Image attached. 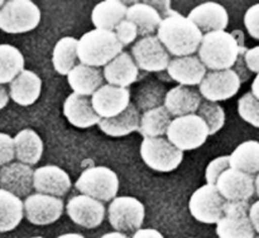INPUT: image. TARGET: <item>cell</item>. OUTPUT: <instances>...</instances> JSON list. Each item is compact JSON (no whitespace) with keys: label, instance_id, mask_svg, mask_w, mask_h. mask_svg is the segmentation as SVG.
<instances>
[{"label":"cell","instance_id":"f35d334b","mask_svg":"<svg viewBox=\"0 0 259 238\" xmlns=\"http://www.w3.org/2000/svg\"><path fill=\"white\" fill-rule=\"evenodd\" d=\"M114 32H115L116 37H118L119 42L121 43L123 47L133 43L134 40H136V38L138 37V28H137V25L126 19H124L123 22L115 28Z\"/></svg>","mask_w":259,"mask_h":238},{"label":"cell","instance_id":"44dd1931","mask_svg":"<svg viewBox=\"0 0 259 238\" xmlns=\"http://www.w3.org/2000/svg\"><path fill=\"white\" fill-rule=\"evenodd\" d=\"M63 113L66 118L73 126L80 129H88L94 125H99L100 116L94 110L93 102L88 96L71 93L63 103Z\"/></svg>","mask_w":259,"mask_h":238},{"label":"cell","instance_id":"e575fe53","mask_svg":"<svg viewBox=\"0 0 259 238\" xmlns=\"http://www.w3.org/2000/svg\"><path fill=\"white\" fill-rule=\"evenodd\" d=\"M168 91L163 85L154 81L143 83L141 87L137 90L134 95V106L138 108V111L147 112L153 108L164 106V100Z\"/></svg>","mask_w":259,"mask_h":238},{"label":"cell","instance_id":"74e56055","mask_svg":"<svg viewBox=\"0 0 259 238\" xmlns=\"http://www.w3.org/2000/svg\"><path fill=\"white\" fill-rule=\"evenodd\" d=\"M230 168V159L228 155L219 156V158L214 159L209 163L207 165L206 171H205V179H206V183L210 186H217L218 179L220 178L223 173L225 170Z\"/></svg>","mask_w":259,"mask_h":238},{"label":"cell","instance_id":"9a60e30c","mask_svg":"<svg viewBox=\"0 0 259 238\" xmlns=\"http://www.w3.org/2000/svg\"><path fill=\"white\" fill-rule=\"evenodd\" d=\"M66 212L73 223L89 229L99 227L105 218L103 202L85 194L72 197L66 204Z\"/></svg>","mask_w":259,"mask_h":238},{"label":"cell","instance_id":"8992f818","mask_svg":"<svg viewBox=\"0 0 259 238\" xmlns=\"http://www.w3.org/2000/svg\"><path fill=\"white\" fill-rule=\"evenodd\" d=\"M75 187L81 194L100 202H110L118 194L119 178L106 166H91L81 173Z\"/></svg>","mask_w":259,"mask_h":238},{"label":"cell","instance_id":"6da1fadb","mask_svg":"<svg viewBox=\"0 0 259 238\" xmlns=\"http://www.w3.org/2000/svg\"><path fill=\"white\" fill-rule=\"evenodd\" d=\"M204 34L187 17L175 12L163 18L157 30V38L171 55L187 57L199 50Z\"/></svg>","mask_w":259,"mask_h":238},{"label":"cell","instance_id":"cb8c5ba5","mask_svg":"<svg viewBox=\"0 0 259 238\" xmlns=\"http://www.w3.org/2000/svg\"><path fill=\"white\" fill-rule=\"evenodd\" d=\"M104 73L99 68L80 63L67 75V81L73 93L81 96H93L104 86Z\"/></svg>","mask_w":259,"mask_h":238},{"label":"cell","instance_id":"5bb4252c","mask_svg":"<svg viewBox=\"0 0 259 238\" xmlns=\"http://www.w3.org/2000/svg\"><path fill=\"white\" fill-rule=\"evenodd\" d=\"M254 181L250 174L229 168L218 179L217 188L227 202H248L255 194Z\"/></svg>","mask_w":259,"mask_h":238},{"label":"cell","instance_id":"ac0fdd59","mask_svg":"<svg viewBox=\"0 0 259 238\" xmlns=\"http://www.w3.org/2000/svg\"><path fill=\"white\" fill-rule=\"evenodd\" d=\"M34 170L23 163H10L0 169V188L17 197L30 196Z\"/></svg>","mask_w":259,"mask_h":238},{"label":"cell","instance_id":"5b68a950","mask_svg":"<svg viewBox=\"0 0 259 238\" xmlns=\"http://www.w3.org/2000/svg\"><path fill=\"white\" fill-rule=\"evenodd\" d=\"M40 23V10L29 0L5 2L0 9V29L9 34H22L35 29Z\"/></svg>","mask_w":259,"mask_h":238},{"label":"cell","instance_id":"f1b7e54d","mask_svg":"<svg viewBox=\"0 0 259 238\" xmlns=\"http://www.w3.org/2000/svg\"><path fill=\"white\" fill-rule=\"evenodd\" d=\"M14 148L15 158L19 163L32 166L42 158L43 141L32 129H24L15 135Z\"/></svg>","mask_w":259,"mask_h":238},{"label":"cell","instance_id":"7dc6e473","mask_svg":"<svg viewBox=\"0 0 259 238\" xmlns=\"http://www.w3.org/2000/svg\"><path fill=\"white\" fill-rule=\"evenodd\" d=\"M250 92H252L253 95H254L259 100V75H257V77H255L254 81H253L252 91H250Z\"/></svg>","mask_w":259,"mask_h":238},{"label":"cell","instance_id":"7a4b0ae2","mask_svg":"<svg viewBox=\"0 0 259 238\" xmlns=\"http://www.w3.org/2000/svg\"><path fill=\"white\" fill-rule=\"evenodd\" d=\"M244 43H240L233 33L225 30L204 34L200 44L199 58L210 71L233 70Z\"/></svg>","mask_w":259,"mask_h":238},{"label":"cell","instance_id":"277c9868","mask_svg":"<svg viewBox=\"0 0 259 238\" xmlns=\"http://www.w3.org/2000/svg\"><path fill=\"white\" fill-rule=\"evenodd\" d=\"M209 135V126L196 113L172 120L166 134L169 143L181 151L200 148L204 145Z\"/></svg>","mask_w":259,"mask_h":238},{"label":"cell","instance_id":"4dcf8cb0","mask_svg":"<svg viewBox=\"0 0 259 238\" xmlns=\"http://www.w3.org/2000/svg\"><path fill=\"white\" fill-rule=\"evenodd\" d=\"M78 40L73 37H63L53 48L52 63L56 72L67 76L76 67Z\"/></svg>","mask_w":259,"mask_h":238},{"label":"cell","instance_id":"681fc988","mask_svg":"<svg viewBox=\"0 0 259 238\" xmlns=\"http://www.w3.org/2000/svg\"><path fill=\"white\" fill-rule=\"evenodd\" d=\"M57 238H85V237L81 236V234H78V233H66V234H62V236L57 237Z\"/></svg>","mask_w":259,"mask_h":238},{"label":"cell","instance_id":"e0dca14e","mask_svg":"<svg viewBox=\"0 0 259 238\" xmlns=\"http://www.w3.org/2000/svg\"><path fill=\"white\" fill-rule=\"evenodd\" d=\"M71 186L70 175L60 166L45 165L34 170L33 188L37 193L60 198L70 191Z\"/></svg>","mask_w":259,"mask_h":238},{"label":"cell","instance_id":"f6af8a7d","mask_svg":"<svg viewBox=\"0 0 259 238\" xmlns=\"http://www.w3.org/2000/svg\"><path fill=\"white\" fill-rule=\"evenodd\" d=\"M249 218L252 221L253 227H254V231L259 234V201L253 203L250 206L249 209Z\"/></svg>","mask_w":259,"mask_h":238},{"label":"cell","instance_id":"3957f363","mask_svg":"<svg viewBox=\"0 0 259 238\" xmlns=\"http://www.w3.org/2000/svg\"><path fill=\"white\" fill-rule=\"evenodd\" d=\"M123 52L115 32L93 29L78 40L77 57L80 63L90 67H105Z\"/></svg>","mask_w":259,"mask_h":238},{"label":"cell","instance_id":"c3c4849f","mask_svg":"<svg viewBox=\"0 0 259 238\" xmlns=\"http://www.w3.org/2000/svg\"><path fill=\"white\" fill-rule=\"evenodd\" d=\"M100 238H129L125 234L120 233V232H110V233H106L104 236H101Z\"/></svg>","mask_w":259,"mask_h":238},{"label":"cell","instance_id":"816d5d0a","mask_svg":"<svg viewBox=\"0 0 259 238\" xmlns=\"http://www.w3.org/2000/svg\"><path fill=\"white\" fill-rule=\"evenodd\" d=\"M4 4H5V2H3V0H0V9H2V8L4 7Z\"/></svg>","mask_w":259,"mask_h":238},{"label":"cell","instance_id":"d6a6232c","mask_svg":"<svg viewBox=\"0 0 259 238\" xmlns=\"http://www.w3.org/2000/svg\"><path fill=\"white\" fill-rule=\"evenodd\" d=\"M230 159V168L237 169L253 175L259 173V143L254 140L242 143L232 155Z\"/></svg>","mask_w":259,"mask_h":238},{"label":"cell","instance_id":"52a82bcc","mask_svg":"<svg viewBox=\"0 0 259 238\" xmlns=\"http://www.w3.org/2000/svg\"><path fill=\"white\" fill-rule=\"evenodd\" d=\"M141 156L151 169L169 173L184 160V151L177 149L166 138H144L141 144Z\"/></svg>","mask_w":259,"mask_h":238},{"label":"cell","instance_id":"484cf974","mask_svg":"<svg viewBox=\"0 0 259 238\" xmlns=\"http://www.w3.org/2000/svg\"><path fill=\"white\" fill-rule=\"evenodd\" d=\"M139 126H141V115L134 103H131L120 115L111 118H101L99 123L100 130L113 138H120L134 131H139Z\"/></svg>","mask_w":259,"mask_h":238},{"label":"cell","instance_id":"1f68e13d","mask_svg":"<svg viewBox=\"0 0 259 238\" xmlns=\"http://www.w3.org/2000/svg\"><path fill=\"white\" fill-rule=\"evenodd\" d=\"M172 123V116L164 106L143 112L139 133L144 138H163Z\"/></svg>","mask_w":259,"mask_h":238},{"label":"cell","instance_id":"ab89813d","mask_svg":"<svg viewBox=\"0 0 259 238\" xmlns=\"http://www.w3.org/2000/svg\"><path fill=\"white\" fill-rule=\"evenodd\" d=\"M15 158L14 139L8 134L0 133V165L5 166Z\"/></svg>","mask_w":259,"mask_h":238},{"label":"cell","instance_id":"f5cc1de1","mask_svg":"<svg viewBox=\"0 0 259 238\" xmlns=\"http://www.w3.org/2000/svg\"><path fill=\"white\" fill-rule=\"evenodd\" d=\"M32 238H43V237H32Z\"/></svg>","mask_w":259,"mask_h":238},{"label":"cell","instance_id":"7402d4cb","mask_svg":"<svg viewBox=\"0 0 259 238\" xmlns=\"http://www.w3.org/2000/svg\"><path fill=\"white\" fill-rule=\"evenodd\" d=\"M103 73L108 85L126 88L138 80L139 68L131 53L121 52L104 67Z\"/></svg>","mask_w":259,"mask_h":238},{"label":"cell","instance_id":"ffe728a7","mask_svg":"<svg viewBox=\"0 0 259 238\" xmlns=\"http://www.w3.org/2000/svg\"><path fill=\"white\" fill-rule=\"evenodd\" d=\"M167 73L177 83L189 87V86H200L207 72L199 55H187V57L171 60Z\"/></svg>","mask_w":259,"mask_h":238},{"label":"cell","instance_id":"4fadbf2b","mask_svg":"<svg viewBox=\"0 0 259 238\" xmlns=\"http://www.w3.org/2000/svg\"><path fill=\"white\" fill-rule=\"evenodd\" d=\"M63 201L47 194H30L24 201V216L35 226H48L61 218Z\"/></svg>","mask_w":259,"mask_h":238},{"label":"cell","instance_id":"30bf717a","mask_svg":"<svg viewBox=\"0 0 259 238\" xmlns=\"http://www.w3.org/2000/svg\"><path fill=\"white\" fill-rule=\"evenodd\" d=\"M248 202H227L224 217L217 224L219 238H254L255 231L249 218Z\"/></svg>","mask_w":259,"mask_h":238},{"label":"cell","instance_id":"db71d44e","mask_svg":"<svg viewBox=\"0 0 259 238\" xmlns=\"http://www.w3.org/2000/svg\"><path fill=\"white\" fill-rule=\"evenodd\" d=\"M254 238H259V236H254Z\"/></svg>","mask_w":259,"mask_h":238},{"label":"cell","instance_id":"d6986e66","mask_svg":"<svg viewBox=\"0 0 259 238\" xmlns=\"http://www.w3.org/2000/svg\"><path fill=\"white\" fill-rule=\"evenodd\" d=\"M201 32L206 33L225 30L229 23V15L222 4L215 2L202 3L195 7L187 15Z\"/></svg>","mask_w":259,"mask_h":238},{"label":"cell","instance_id":"f907efd6","mask_svg":"<svg viewBox=\"0 0 259 238\" xmlns=\"http://www.w3.org/2000/svg\"><path fill=\"white\" fill-rule=\"evenodd\" d=\"M254 186H255V193H257V196L259 197V173L257 174V176H255Z\"/></svg>","mask_w":259,"mask_h":238},{"label":"cell","instance_id":"7bdbcfd3","mask_svg":"<svg viewBox=\"0 0 259 238\" xmlns=\"http://www.w3.org/2000/svg\"><path fill=\"white\" fill-rule=\"evenodd\" d=\"M245 52H247V48L244 47L242 50H240V54H239V57H238L237 63H235V66L233 67V70L235 71V73L239 76L242 83L245 82V81H247L248 78H249V76H250V73H249L250 71L248 70L247 65H245V61H244Z\"/></svg>","mask_w":259,"mask_h":238},{"label":"cell","instance_id":"8d00e7d4","mask_svg":"<svg viewBox=\"0 0 259 238\" xmlns=\"http://www.w3.org/2000/svg\"><path fill=\"white\" fill-rule=\"evenodd\" d=\"M238 112L243 120L259 129V100L252 92H247L239 98Z\"/></svg>","mask_w":259,"mask_h":238},{"label":"cell","instance_id":"f546056e","mask_svg":"<svg viewBox=\"0 0 259 238\" xmlns=\"http://www.w3.org/2000/svg\"><path fill=\"white\" fill-rule=\"evenodd\" d=\"M24 216V203L19 197L0 188V232L17 228Z\"/></svg>","mask_w":259,"mask_h":238},{"label":"cell","instance_id":"d4e9b609","mask_svg":"<svg viewBox=\"0 0 259 238\" xmlns=\"http://www.w3.org/2000/svg\"><path fill=\"white\" fill-rule=\"evenodd\" d=\"M42 81L32 71L24 70L12 83L9 96L20 106H30L39 98Z\"/></svg>","mask_w":259,"mask_h":238},{"label":"cell","instance_id":"836d02e7","mask_svg":"<svg viewBox=\"0 0 259 238\" xmlns=\"http://www.w3.org/2000/svg\"><path fill=\"white\" fill-rule=\"evenodd\" d=\"M24 71V57L18 48L0 44V85L12 83Z\"/></svg>","mask_w":259,"mask_h":238},{"label":"cell","instance_id":"60d3db41","mask_svg":"<svg viewBox=\"0 0 259 238\" xmlns=\"http://www.w3.org/2000/svg\"><path fill=\"white\" fill-rule=\"evenodd\" d=\"M244 25L250 37L259 40V3L247 10L244 15Z\"/></svg>","mask_w":259,"mask_h":238},{"label":"cell","instance_id":"2e32d148","mask_svg":"<svg viewBox=\"0 0 259 238\" xmlns=\"http://www.w3.org/2000/svg\"><path fill=\"white\" fill-rule=\"evenodd\" d=\"M91 102L101 118L115 117L131 105V92L128 88L104 85L91 96Z\"/></svg>","mask_w":259,"mask_h":238},{"label":"cell","instance_id":"8fae6325","mask_svg":"<svg viewBox=\"0 0 259 238\" xmlns=\"http://www.w3.org/2000/svg\"><path fill=\"white\" fill-rule=\"evenodd\" d=\"M132 57L138 68L146 72H162L168 68L169 53L157 35L141 38L132 47Z\"/></svg>","mask_w":259,"mask_h":238},{"label":"cell","instance_id":"d590c367","mask_svg":"<svg viewBox=\"0 0 259 238\" xmlns=\"http://www.w3.org/2000/svg\"><path fill=\"white\" fill-rule=\"evenodd\" d=\"M196 115H199L209 126L210 135L217 134L225 124L224 108L219 103L211 101H202Z\"/></svg>","mask_w":259,"mask_h":238},{"label":"cell","instance_id":"9c48e42d","mask_svg":"<svg viewBox=\"0 0 259 238\" xmlns=\"http://www.w3.org/2000/svg\"><path fill=\"white\" fill-rule=\"evenodd\" d=\"M109 222L120 233L137 232L143 224L146 209L142 202L133 197H116L108 209Z\"/></svg>","mask_w":259,"mask_h":238},{"label":"cell","instance_id":"ee69618b","mask_svg":"<svg viewBox=\"0 0 259 238\" xmlns=\"http://www.w3.org/2000/svg\"><path fill=\"white\" fill-rule=\"evenodd\" d=\"M132 238H164L161 232L153 228H146V229H139L136 233L133 234Z\"/></svg>","mask_w":259,"mask_h":238},{"label":"cell","instance_id":"83f0119b","mask_svg":"<svg viewBox=\"0 0 259 238\" xmlns=\"http://www.w3.org/2000/svg\"><path fill=\"white\" fill-rule=\"evenodd\" d=\"M126 12L128 7L124 3L116 0H105L95 5L91 14V20L95 25V29L114 32L115 28L125 19Z\"/></svg>","mask_w":259,"mask_h":238},{"label":"cell","instance_id":"4316f807","mask_svg":"<svg viewBox=\"0 0 259 238\" xmlns=\"http://www.w3.org/2000/svg\"><path fill=\"white\" fill-rule=\"evenodd\" d=\"M125 19L134 23L138 28V35L142 38L151 37L157 33L162 23V15L148 3H136L128 7Z\"/></svg>","mask_w":259,"mask_h":238},{"label":"cell","instance_id":"b9f144b4","mask_svg":"<svg viewBox=\"0 0 259 238\" xmlns=\"http://www.w3.org/2000/svg\"><path fill=\"white\" fill-rule=\"evenodd\" d=\"M244 61L250 72L259 75V45L247 49L244 54Z\"/></svg>","mask_w":259,"mask_h":238},{"label":"cell","instance_id":"ba28073f","mask_svg":"<svg viewBox=\"0 0 259 238\" xmlns=\"http://www.w3.org/2000/svg\"><path fill=\"white\" fill-rule=\"evenodd\" d=\"M227 201L218 191L217 186L205 184L191 196L189 209L195 219L205 224H218L224 217Z\"/></svg>","mask_w":259,"mask_h":238},{"label":"cell","instance_id":"603a6c76","mask_svg":"<svg viewBox=\"0 0 259 238\" xmlns=\"http://www.w3.org/2000/svg\"><path fill=\"white\" fill-rule=\"evenodd\" d=\"M201 102V95L199 91L180 85L167 92L164 107L168 110L171 116L181 117V116L196 113Z\"/></svg>","mask_w":259,"mask_h":238},{"label":"cell","instance_id":"7c38bea8","mask_svg":"<svg viewBox=\"0 0 259 238\" xmlns=\"http://www.w3.org/2000/svg\"><path fill=\"white\" fill-rule=\"evenodd\" d=\"M242 86L234 70L210 71L199 86V92L206 101L219 102L234 97Z\"/></svg>","mask_w":259,"mask_h":238},{"label":"cell","instance_id":"bcb514c9","mask_svg":"<svg viewBox=\"0 0 259 238\" xmlns=\"http://www.w3.org/2000/svg\"><path fill=\"white\" fill-rule=\"evenodd\" d=\"M8 101H9V93L7 92L4 86L0 85V110L8 105Z\"/></svg>","mask_w":259,"mask_h":238}]
</instances>
